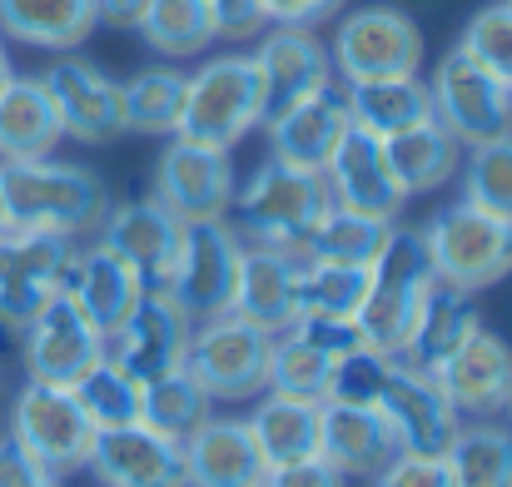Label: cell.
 <instances>
[{"label": "cell", "mask_w": 512, "mask_h": 487, "mask_svg": "<svg viewBox=\"0 0 512 487\" xmlns=\"http://www.w3.org/2000/svg\"><path fill=\"white\" fill-rule=\"evenodd\" d=\"M214 10V25H219V40H254L264 35V5L259 0H209Z\"/></svg>", "instance_id": "c3c4849f"}, {"label": "cell", "mask_w": 512, "mask_h": 487, "mask_svg": "<svg viewBox=\"0 0 512 487\" xmlns=\"http://www.w3.org/2000/svg\"><path fill=\"white\" fill-rule=\"evenodd\" d=\"M189 333H194V319L174 304L170 289H145L140 304L105 333V358L135 383H155L160 373L184 363Z\"/></svg>", "instance_id": "7c38bea8"}, {"label": "cell", "mask_w": 512, "mask_h": 487, "mask_svg": "<svg viewBox=\"0 0 512 487\" xmlns=\"http://www.w3.org/2000/svg\"><path fill=\"white\" fill-rule=\"evenodd\" d=\"M264 487H348V478L319 453V458H299V463L269 468V473H264Z\"/></svg>", "instance_id": "7dc6e473"}, {"label": "cell", "mask_w": 512, "mask_h": 487, "mask_svg": "<svg viewBox=\"0 0 512 487\" xmlns=\"http://www.w3.org/2000/svg\"><path fill=\"white\" fill-rule=\"evenodd\" d=\"M254 487H264V483H254Z\"/></svg>", "instance_id": "11a10c76"}, {"label": "cell", "mask_w": 512, "mask_h": 487, "mask_svg": "<svg viewBox=\"0 0 512 487\" xmlns=\"http://www.w3.org/2000/svg\"><path fill=\"white\" fill-rule=\"evenodd\" d=\"M209 408H214L209 393L194 383V373L184 363L170 368V373H160L155 383H140V423L174 438V443H184L209 418Z\"/></svg>", "instance_id": "d590c367"}, {"label": "cell", "mask_w": 512, "mask_h": 487, "mask_svg": "<svg viewBox=\"0 0 512 487\" xmlns=\"http://www.w3.org/2000/svg\"><path fill=\"white\" fill-rule=\"evenodd\" d=\"M433 95V115L438 125H448V135L458 145H483L512 130V85L498 80L493 70H483L468 50H448L428 80Z\"/></svg>", "instance_id": "9c48e42d"}, {"label": "cell", "mask_w": 512, "mask_h": 487, "mask_svg": "<svg viewBox=\"0 0 512 487\" xmlns=\"http://www.w3.org/2000/svg\"><path fill=\"white\" fill-rule=\"evenodd\" d=\"M65 140L80 145H110L125 135V105H120V80H110L95 60L85 55H60L45 75H40Z\"/></svg>", "instance_id": "5bb4252c"}, {"label": "cell", "mask_w": 512, "mask_h": 487, "mask_svg": "<svg viewBox=\"0 0 512 487\" xmlns=\"http://www.w3.org/2000/svg\"><path fill=\"white\" fill-rule=\"evenodd\" d=\"M458 169H463V199L512 219V130L498 140L468 145V160Z\"/></svg>", "instance_id": "60d3db41"}, {"label": "cell", "mask_w": 512, "mask_h": 487, "mask_svg": "<svg viewBox=\"0 0 512 487\" xmlns=\"http://www.w3.org/2000/svg\"><path fill=\"white\" fill-rule=\"evenodd\" d=\"M324 179H329L334 204L373 214V219H398V209L408 204V189L398 184L383 140L358 130V125L343 130V140L334 145V155L324 164Z\"/></svg>", "instance_id": "ffe728a7"}, {"label": "cell", "mask_w": 512, "mask_h": 487, "mask_svg": "<svg viewBox=\"0 0 512 487\" xmlns=\"http://www.w3.org/2000/svg\"><path fill=\"white\" fill-rule=\"evenodd\" d=\"M398 438L378 408L358 403H324V458L343 478H373L388 458H398Z\"/></svg>", "instance_id": "4316f807"}, {"label": "cell", "mask_w": 512, "mask_h": 487, "mask_svg": "<svg viewBox=\"0 0 512 487\" xmlns=\"http://www.w3.org/2000/svg\"><path fill=\"white\" fill-rule=\"evenodd\" d=\"M443 458H448L453 487H512V428L488 418L463 423Z\"/></svg>", "instance_id": "e575fe53"}, {"label": "cell", "mask_w": 512, "mask_h": 487, "mask_svg": "<svg viewBox=\"0 0 512 487\" xmlns=\"http://www.w3.org/2000/svg\"><path fill=\"white\" fill-rule=\"evenodd\" d=\"M0 487H65V478L30 458L15 438H0Z\"/></svg>", "instance_id": "bcb514c9"}, {"label": "cell", "mask_w": 512, "mask_h": 487, "mask_svg": "<svg viewBox=\"0 0 512 487\" xmlns=\"http://www.w3.org/2000/svg\"><path fill=\"white\" fill-rule=\"evenodd\" d=\"M85 473H95L100 487H189L184 443H174L145 423L105 428L90 448Z\"/></svg>", "instance_id": "ac0fdd59"}, {"label": "cell", "mask_w": 512, "mask_h": 487, "mask_svg": "<svg viewBox=\"0 0 512 487\" xmlns=\"http://www.w3.org/2000/svg\"><path fill=\"white\" fill-rule=\"evenodd\" d=\"M100 5L95 0H0V35L30 50H75L95 35Z\"/></svg>", "instance_id": "f1b7e54d"}, {"label": "cell", "mask_w": 512, "mask_h": 487, "mask_svg": "<svg viewBox=\"0 0 512 487\" xmlns=\"http://www.w3.org/2000/svg\"><path fill=\"white\" fill-rule=\"evenodd\" d=\"M368 483L373 487H453V473H448V458H433V453H398V458H388Z\"/></svg>", "instance_id": "ee69618b"}, {"label": "cell", "mask_w": 512, "mask_h": 487, "mask_svg": "<svg viewBox=\"0 0 512 487\" xmlns=\"http://www.w3.org/2000/svg\"><path fill=\"white\" fill-rule=\"evenodd\" d=\"M239 259H244V239H239L234 224H224V219H194V224H184L179 259H174L165 289H170L174 304L194 324L199 319H214V314H229Z\"/></svg>", "instance_id": "30bf717a"}, {"label": "cell", "mask_w": 512, "mask_h": 487, "mask_svg": "<svg viewBox=\"0 0 512 487\" xmlns=\"http://www.w3.org/2000/svg\"><path fill=\"white\" fill-rule=\"evenodd\" d=\"M423 239H428V259H433V274L443 289L483 294L512 274V219L473 204V199L438 209L423 224Z\"/></svg>", "instance_id": "277c9868"}, {"label": "cell", "mask_w": 512, "mask_h": 487, "mask_svg": "<svg viewBox=\"0 0 512 487\" xmlns=\"http://www.w3.org/2000/svg\"><path fill=\"white\" fill-rule=\"evenodd\" d=\"M343 100H348V120H353L358 130L378 135V140L433 120V95H428V80H423V75L363 80V85H348Z\"/></svg>", "instance_id": "f546056e"}, {"label": "cell", "mask_w": 512, "mask_h": 487, "mask_svg": "<svg viewBox=\"0 0 512 487\" xmlns=\"http://www.w3.org/2000/svg\"><path fill=\"white\" fill-rule=\"evenodd\" d=\"M184 85L189 75L170 70V65H155V70H140L120 85V105H125V130L130 135H174L179 125V110H184Z\"/></svg>", "instance_id": "8d00e7d4"}, {"label": "cell", "mask_w": 512, "mask_h": 487, "mask_svg": "<svg viewBox=\"0 0 512 487\" xmlns=\"http://www.w3.org/2000/svg\"><path fill=\"white\" fill-rule=\"evenodd\" d=\"M249 60H254V75H259L264 120H274L279 110H289V105L334 85V60L309 25H274Z\"/></svg>", "instance_id": "2e32d148"}, {"label": "cell", "mask_w": 512, "mask_h": 487, "mask_svg": "<svg viewBox=\"0 0 512 487\" xmlns=\"http://www.w3.org/2000/svg\"><path fill=\"white\" fill-rule=\"evenodd\" d=\"M329 60L348 85L418 75L423 70V30L398 5H363V10L343 15Z\"/></svg>", "instance_id": "ba28073f"}, {"label": "cell", "mask_w": 512, "mask_h": 487, "mask_svg": "<svg viewBox=\"0 0 512 487\" xmlns=\"http://www.w3.org/2000/svg\"><path fill=\"white\" fill-rule=\"evenodd\" d=\"M264 5V20H274V25H319V20H329V15H339L343 0H259Z\"/></svg>", "instance_id": "681fc988"}, {"label": "cell", "mask_w": 512, "mask_h": 487, "mask_svg": "<svg viewBox=\"0 0 512 487\" xmlns=\"http://www.w3.org/2000/svg\"><path fill=\"white\" fill-rule=\"evenodd\" d=\"M269 348L274 333L244 324L239 314H214L194 324L184 368L209 393V403H249L269 388Z\"/></svg>", "instance_id": "8992f818"}, {"label": "cell", "mask_w": 512, "mask_h": 487, "mask_svg": "<svg viewBox=\"0 0 512 487\" xmlns=\"http://www.w3.org/2000/svg\"><path fill=\"white\" fill-rule=\"evenodd\" d=\"M378 413L388 418V428H393V438H398L403 453H433V458H443L453 448L458 428H463V418L448 403V393L438 388V378L433 373H418V368H408L398 358H393L388 388L378 398Z\"/></svg>", "instance_id": "e0dca14e"}, {"label": "cell", "mask_w": 512, "mask_h": 487, "mask_svg": "<svg viewBox=\"0 0 512 487\" xmlns=\"http://www.w3.org/2000/svg\"><path fill=\"white\" fill-rule=\"evenodd\" d=\"M30 458H40L50 473L70 478V473H85L90 463V448L100 438V428L90 423V413L80 408L75 388H55V383H35L25 378V388L15 393L10 403V433Z\"/></svg>", "instance_id": "52a82bcc"}, {"label": "cell", "mask_w": 512, "mask_h": 487, "mask_svg": "<svg viewBox=\"0 0 512 487\" xmlns=\"http://www.w3.org/2000/svg\"><path fill=\"white\" fill-rule=\"evenodd\" d=\"M5 234H10V219H5V209H0V239H5Z\"/></svg>", "instance_id": "f5cc1de1"}, {"label": "cell", "mask_w": 512, "mask_h": 487, "mask_svg": "<svg viewBox=\"0 0 512 487\" xmlns=\"http://www.w3.org/2000/svg\"><path fill=\"white\" fill-rule=\"evenodd\" d=\"M65 140L40 75H10L0 90V160H45Z\"/></svg>", "instance_id": "83f0119b"}, {"label": "cell", "mask_w": 512, "mask_h": 487, "mask_svg": "<svg viewBox=\"0 0 512 487\" xmlns=\"http://www.w3.org/2000/svg\"><path fill=\"white\" fill-rule=\"evenodd\" d=\"M433 294H438V274H433L423 229L393 219L378 259L368 264V299L358 309L368 348H378L383 358H398L423 324V309Z\"/></svg>", "instance_id": "7a4b0ae2"}, {"label": "cell", "mask_w": 512, "mask_h": 487, "mask_svg": "<svg viewBox=\"0 0 512 487\" xmlns=\"http://www.w3.org/2000/svg\"><path fill=\"white\" fill-rule=\"evenodd\" d=\"M368 299V264H324V259H304L299 254V274H294V304L299 319H358Z\"/></svg>", "instance_id": "836d02e7"}, {"label": "cell", "mask_w": 512, "mask_h": 487, "mask_svg": "<svg viewBox=\"0 0 512 487\" xmlns=\"http://www.w3.org/2000/svg\"><path fill=\"white\" fill-rule=\"evenodd\" d=\"M179 239H184V219H174L170 209L150 194V199H130V204H110L105 224H100V244L115 249L145 289H165L170 269L179 259Z\"/></svg>", "instance_id": "d6986e66"}, {"label": "cell", "mask_w": 512, "mask_h": 487, "mask_svg": "<svg viewBox=\"0 0 512 487\" xmlns=\"http://www.w3.org/2000/svg\"><path fill=\"white\" fill-rule=\"evenodd\" d=\"M294 333L299 338H309L319 353H329L334 363L348 358V353H358V348H368V333L358 319H314V314H304V319H294Z\"/></svg>", "instance_id": "f6af8a7d"}, {"label": "cell", "mask_w": 512, "mask_h": 487, "mask_svg": "<svg viewBox=\"0 0 512 487\" xmlns=\"http://www.w3.org/2000/svg\"><path fill=\"white\" fill-rule=\"evenodd\" d=\"M20 353H25V373L35 383L75 388L105 358V333L90 324L80 314V304L60 289L30 324L20 328Z\"/></svg>", "instance_id": "4fadbf2b"}, {"label": "cell", "mask_w": 512, "mask_h": 487, "mask_svg": "<svg viewBox=\"0 0 512 487\" xmlns=\"http://www.w3.org/2000/svg\"><path fill=\"white\" fill-rule=\"evenodd\" d=\"M135 30L145 35V45L155 55H170V60L204 55L219 40V25H214L209 0H145Z\"/></svg>", "instance_id": "d6a6232c"}, {"label": "cell", "mask_w": 512, "mask_h": 487, "mask_svg": "<svg viewBox=\"0 0 512 487\" xmlns=\"http://www.w3.org/2000/svg\"><path fill=\"white\" fill-rule=\"evenodd\" d=\"M110 189L95 169L60 160H0V209L10 229L35 234H95L110 214Z\"/></svg>", "instance_id": "6da1fadb"}, {"label": "cell", "mask_w": 512, "mask_h": 487, "mask_svg": "<svg viewBox=\"0 0 512 487\" xmlns=\"http://www.w3.org/2000/svg\"><path fill=\"white\" fill-rule=\"evenodd\" d=\"M433 378H438V388L448 393V403L458 408V418H493V413L508 408L512 348L493 328H478Z\"/></svg>", "instance_id": "44dd1931"}, {"label": "cell", "mask_w": 512, "mask_h": 487, "mask_svg": "<svg viewBox=\"0 0 512 487\" xmlns=\"http://www.w3.org/2000/svg\"><path fill=\"white\" fill-rule=\"evenodd\" d=\"M254 125H264V95L249 55H219L204 60L184 85V110L174 135L214 150H234Z\"/></svg>", "instance_id": "5b68a950"}, {"label": "cell", "mask_w": 512, "mask_h": 487, "mask_svg": "<svg viewBox=\"0 0 512 487\" xmlns=\"http://www.w3.org/2000/svg\"><path fill=\"white\" fill-rule=\"evenodd\" d=\"M478 328H483V314H478L473 294H458V289H443L438 284V294L423 309V324L408 338V348L398 353V363H408L418 373H438Z\"/></svg>", "instance_id": "1f68e13d"}, {"label": "cell", "mask_w": 512, "mask_h": 487, "mask_svg": "<svg viewBox=\"0 0 512 487\" xmlns=\"http://www.w3.org/2000/svg\"><path fill=\"white\" fill-rule=\"evenodd\" d=\"M75 239L10 229L0 239V328L20 333L65 284L75 269Z\"/></svg>", "instance_id": "8fae6325"}, {"label": "cell", "mask_w": 512, "mask_h": 487, "mask_svg": "<svg viewBox=\"0 0 512 487\" xmlns=\"http://www.w3.org/2000/svg\"><path fill=\"white\" fill-rule=\"evenodd\" d=\"M65 294L80 304V314L100 328V333H110V328H115L125 314H130V309H135V304H140L145 284H140V274H135V269H130V264H125L115 249L95 244V249L75 254V269H70Z\"/></svg>", "instance_id": "484cf974"}, {"label": "cell", "mask_w": 512, "mask_h": 487, "mask_svg": "<svg viewBox=\"0 0 512 487\" xmlns=\"http://www.w3.org/2000/svg\"><path fill=\"white\" fill-rule=\"evenodd\" d=\"M458 50H468L483 70H493L498 80H508L512 85V0L483 5V10L463 25Z\"/></svg>", "instance_id": "b9f144b4"}, {"label": "cell", "mask_w": 512, "mask_h": 487, "mask_svg": "<svg viewBox=\"0 0 512 487\" xmlns=\"http://www.w3.org/2000/svg\"><path fill=\"white\" fill-rule=\"evenodd\" d=\"M155 199L170 209L174 219H224L234 204V164L229 150L194 145L174 135L170 150L155 164Z\"/></svg>", "instance_id": "9a60e30c"}, {"label": "cell", "mask_w": 512, "mask_h": 487, "mask_svg": "<svg viewBox=\"0 0 512 487\" xmlns=\"http://www.w3.org/2000/svg\"><path fill=\"white\" fill-rule=\"evenodd\" d=\"M75 398L80 408L90 413V423L105 433V428H130L140 423V383L130 373H120L110 358H100L80 383H75Z\"/></svg>", "instance_id": "ab89813d"}, {"label": "cell", "mask_w": 512, "mask_h": 487, "mask_svg": "<svg viewBox=\"0 0 512 487\" xmlns=\"http://www.w3.org/2000/svg\"><path fill=\"white\" fill-rule=\"evenodd\" d=\"M383 150H388V164H393L398 184L408 189V199L443 189L458 174V164H463V145L448 135V125H438V115L423 120V125H413V130L388 135Z\"/></svg>", "instance_id": "4dcf8cb0"}, {"label": "cell", "mask_w": 512, "mask_h": 487, "mask_svg": "<svg viewBox=\"0 0 512 487\" xmlns=\"http://www.w3.org/2000/svg\"><path fill=\"white\" fill-rule=\"evenodd\" d=\"M334 194L324 169H304V164H284L269 160L249 174L244 189H234V229L249 244L264 249H284V254H304L309 234L319 229V219L329 214Z\"/></svg>", "instance_id": "3957f363"}, {"label": "cell", "mask_w": 512, "mask_h": 487, "mask_svg": "<svg viewBox=\"0 0 512 487\" xmlns=\"http://www.w3.org/2000/svg\"><path fill=\"white\" fill-rule=\"evenodd\" d=\"M294 274H299V254L249 244L244 259H239V279H234V304H229V314H239L244 324L264 328V333H284V328L299 319Z\"/></svg>", "instance_id": "cb8c5ba5"}, {"label": "cell", "mask_w": 512, "mask_h": 487, "mask_svg": "<svg viewBox=\"0 0 512 487\" xmlns=\"http://www.w3.org/2000/svg\"><path fill=\"white\" fill-rule=\"evenodd\" d=\"M348 125H353V120H348V100H343V90L329 85V90H319V95H309V100L279 110L274 120H264V130H269V155L284 164L324 169Z\"/></svg>", "instance_id": "603a6c76"}, {"label": "cell", "mask_w": 512, "mask_h": 487, "mask_svg": "<svg viewBox=\"0 0 512 487\" xmlns=\"http://www.w3.org/2000/svg\"><path fill=\"white\" fill-rule=\"evenodd\" d=\"M10 75H15V70H10V55H5V40H0V90H5Z\"/></svg>", "instance_id": "816d5d0a"}, {"label": "cell", "mask_w": 512, "mask_h": 487, "mask_svg": "<svg viewBox=\"0 0 512 487\" xmlns=\"http://www.w3.org/2000/svg\"><path fill=\"white\" fill-rule=\"evenodd\" d=\"M388 373H393V358H383L378 348H358L334 363V378H329V398L324 403H358V408H378L383 388H388Z\"/></svg>", "instance_id": "7bdbcfd3"}, {"label": "cell", "mask_w": 512, "mask_h": 487, "mask_svg": "<svg viewBox=\"0 0 512 487\" xmlns=\"http://www.w3.org/2000/svg\"><path fill=\"white\" fill-rule=\"evenodd\" d=\"M264 468H284L299 458H319L324 453V403L309 398H289V393H259V408L244 418Z\"/></svg>", "instance_id": "d4e9b609"}, {"label": "cell", "mask_w": 512, "mask_h": 487, "mask_svg": "<svg viewBox=\"0 0 512 487\" xmlns=\"http://www.w3.org/2000/svg\"><path fill=\"white\" fill-rule=\"evenodd\" d=\"M184 468L189 487H254L264 483V458L244 418H204L184 438Z\"/></svg>", "instance_id": "7402d4cb"}, {"label": "cell", "mask_w": 512, "mask_h": 487, "mask_svg": "<svg viewBox=\"0 0 512 487\" xmlns=\"http://www.w3.org/2000/svg\"><path fill=\"white\" fill-rule=\"evenodd\" d=\"M329 378H334V358L319 353L309 338H299L294 328L274 333L269 348V393H289V398H309L324 403L329 398Z\"/></svg>", "instance_id": "f35d334b"}, {"label": "cell", "mask_w": 512, "mask_h": 487, "mask_svg": "<svg viewBox=\"0 0 512 487\" xmlns=\"http://www.w3.org/2000/svg\"><path fill=\"white\" fill-rule=\"evenodd\" d=\"M503 413H508V418H512V393H508V408H503Z\"/></svg>", "instance_id": "db71d44e"}, {"label": "cell", "mask_w": 512, "mask_h": 487, "mask_svg": "<svg viewBox=\"0 0 512 487\" xmlns=\"http://www.w3.org/2000/svg\"><path fill=\"white\" fill-rule=\"evenodd\" d=\"M393 219H373L358 209L329 204V214L319 219V229L304 244V259H324V264H373L383 239H388Z\"/></svg>", "instance_id": "74e56055"}, {"label": "cell", "mask_w": 512, "mask_h": 487, "mask_svg": "<svg viewBox=\"0 0 512 487\" xmlns=\"http://www.w3.org/2000/svg\"><path fill=\"white\" fill-rule=\"evenodd\" d=\"M95 5H100V20L115 25V30H135L140 10H145V0H95Z\"/></svg>", "instance_id": "f907efd6"}]
</instances>
